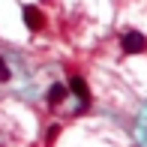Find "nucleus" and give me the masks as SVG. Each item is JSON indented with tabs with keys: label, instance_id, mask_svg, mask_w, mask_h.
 Masks as SVG:
<instances>
[{
	"label": "nucleus",
	"instance_id": "obj_1",
	"mask_svg": "<svg viewBox=\"0 0 147 147\" xmlns=\"http://www.w3.org/2000/svg\"><path fill=\"white\" fill-rule=\"evenodd\" d=\"M123 51H126V54H144V51H147V36L138 33V30L123 33Z\"/></svg>",
	"mask_w": 147,
	"mask_h": 147
},
{
	"label": "nucleus",
	"instance_id": "obj_2",
	"mask_svg": "<svg viewBox=\"0 0 147 147\" xmlns=\"http://www.w3.org/2000/svg\"><path fill=\"white\" fill-rule=\"evenodd\" d=\"M69 90L75 93L78 99H81V111L90 105V90H87V81H84L81 75H69Z\"/></svg>",
	"mask_w": 147,
	"mask_h": 147
},
{
	"label": "nucleus",
	"instance_id": "obj_3",
	"mask_svg": "<svg viewBox=\"0 0 147 147\" xmlns=\"http://www.w3.org/2000/svg\"><path fill=\"white\" fill-rule=\"evenodd\" d=\"M21 15H24V24H27L30 30H42L45 27V15H42V9H36V6H24Z\"/></svg>",
	"mask_w": 147,
	"mask_h": 147
},
{
	"label": "nucleus",
	"instance_id": "obj_4",
	"mask_svg": "<svg viewBox=\"0 0 147 147\" xmlns=\"http://www.w3.org/2000/svg\"><path fill=\"white\" fill-rule=\"evenodd\" d=\"M66 93H69V87H63V84H51L48 90V105H60L66 99Z\"/></svg>",
	"mask_w": 147,
	"mask_h": 147
},
{
	"label": "nucleus",
	"instance_id": "obj_5",
	"mask_svg": "<svg viewBox=\"0 0 147 147\" xmlns=\"http://www.w3.org/2000/svg\"><path fill=\"white\" fill-rule=\"evenodd\" d=\"M12 78V72H9V66H6V60L0 57V81H9Z\"/></svg>",
	"mask_w": 147,
	"mask_h": 147
},
{
	"label": "nucleus",
	"instance_id": "obj_6",
	"mask_svg": "<svg viewBox=\"0 0 147 147\" xmlns=\"http://www.w3.org/2000/svg\"><path fill=\"white\" fill-rule=\"evenodd\" d=\"M57 135H60V126H51V129H48V132H45V141H48V144H51V141H54V138H57Z\"/></svg>",
	"mask_w": 147,
	"mask_h": 147
}]
</instances>
